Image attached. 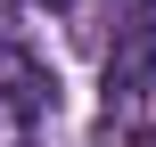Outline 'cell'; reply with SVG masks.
Segmentation results:
<instances>
[{"instance_id":"cell-1","label":"cell","mask_w":156,"mask_h":147,"mask_svg":"<svg viewBox=\"0 0 156 147\" xmlns=\"http://www.w3.org/2000/svg\"><path fill=\"white\" fill-rule=\"evenodd\" d=\"M49 98H58V74H49L33 49L0 41V147H25L33 139L41 115H49Z\"/></svg>"},{"instance_id":"cell-2","label":"cell","mask_w":156,"mask_h":147,"mask_svg":"<svg viewBox=\"0 0 156 147\" xmlns=\"http://www.w3.org/2000/svg\"><path fill=\"white\" fill-rule=\"evenodd\" d=\"M148 90H156V16H132L123 41L107 49V131H132Z\"/></svg>"},{"instance_id":"cell-3","label":"cell","mask_w":156,"mask_h":147,"mask_svg":"<svg viewBox=\"0 0 156 147\" xmlns=\"http://www.w3.org/2000/svg\"><path fill=\"white\" fill-rule=\"evenodd\" d=\"M140 147H156V131H148V139H140Z\"/></svg>"},{"instance_id":"cell-4","label":"cell","mask_w":156,"mask_h":147,"mask_svg":"<svg viewBox=\"0 0 156 147\" xmlns=\"http://www.w3.org/2000/svg\"><path fill=\"white\" fill-rule=\"evenodd\" d=\"M132 8H140V0H132Z\"/></svg>"}]
</instances>
